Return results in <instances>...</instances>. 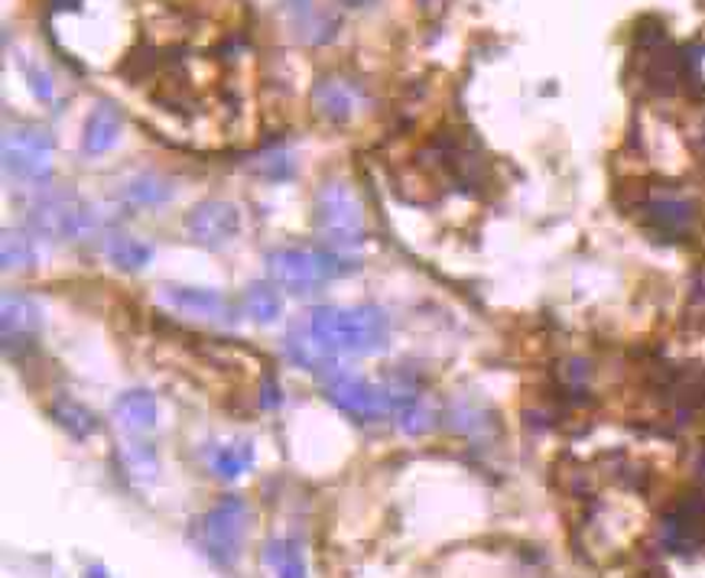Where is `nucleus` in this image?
Returning <instances> with one entry per match:
<instances>
[{"mask_svg": "<svg viewBox=\"0 0 705 578\" xmlns=\"http://www.w3.org/2000/svg\"><path fill=\"white\" fill-rule=\"evenodd\" d=\"M267 271L280 287L293 289V292H313L323 284L342 277L354 271V264L339 261L336 254L326 251H310V248H280L267 254Z\"/></svg>", "mask_w": 705, "mask_h": 578, "instance_id": "nucleus-4", "label": "nucleus"}, {"mask_svg": "<svg viewBox=\"0 0 705 578\" xmlns=\"http://www.w3.org/2000/svg\"><path fill=\"white\" fill-rule=\"evenodd\" d=\"M316 235L332 251H352L364 241V209L345 183H326L313 205Z\"/></svg>", "mask_w": 705, "mask_h": 578, "instance_id": "nucleus-3", "label": "nucleus"}, {"mask_svg": "<svg viewBox=\"0 0 705 578\" xmlns=\"http://www.w3.org/2000/svg\"><path fill=\"white\" fill-rule=\"evenodd\" d=\"M104 254H108V261L114 264V267H121V271H143L150 261H153V248L150 244H143V241H137V238H127V235H114V238H108L104 241Z\"/></svg>", "mask_w": 705, "mask_h": 578, "instance_id": "nucleus-18", "label": "nucleus"}, {"mask_svg": "<svg viewBox=\"0 0 705 578\" xmlns=\"http://www.w3.org/2000/svg\"><path fill=\"white\" fill-rule=\"evenodd\" d=\"M644 215H647V225L660 235H683L690 231L693 218H696V205L690 199H677V196H660V199H651L644 205Z\"/></svg>", "mask_w": 705, "mask_h": 578, "instance_id": "nucleus-13", "label": "nucleus"}, {"mask_svg": "<svg viewBox=\"0 0 705 578\" xmlns=\"http://www.w3.org/2000/svg\"><path fill=\"white\" fill-rule=\"evenodd\" d=\"M39 325H42V312L29 296H23V292L3 296V338H7V344L29 338L33 331H39Z\"/></svg>", "mask_w": 705, "mask_h": 578, "instance_id": "nucleus-15", "label": "nucleus"}, {"mask_svg": "<svg viewBox=\"0 0 705 578\" xmlns=\"http://www.w3.org/2000/svg\"><path fill=\"white\" fill-rule=\"evenodd\" d=\"M173 196H176V186L160 173H137L121 183V199L137 209H160L173 202Z\"/></svg>", "mask_w": 705, "mask_h": 578, "instance_id": "nucleus-14", "label": "nucleus"}, {"mask_svg": "<svg viewBox=\"0 0 705 578\" xmlns=\"http://www.w3.org/2000/svg\"><path fill=\"white\" fill-rule=\"evenodd\" d=\"M244 533H248V504L238 494L222 498L202 517V546H205L209 560L218 563L222 569H235L238 566L241 546H244Z\"/></svg>", "mask_w": 705, "mask_h": 578, "instance_id": "nucleus-5", "label": "nucleus"}, {"mask_svg": "<svg viewBox=\"0 0 705 578\" xmlns=\"http://www.w3.org/2000/svg\"><path fill=\"white\" fill-rule=\"evenodd\" d=\"M244 309L254 322L261 325H270L284 315V296L270 284H251L244 292Z\"/></svg>", "mask_w": 705, "mask_h": 578, "instance_id": "nucleus-20", "label": "nucleus"}, {"mask_svg": "<svg viewBox=\"0 0 705 578\" xmlns=\"http://www.w3.org/2000/svg\"><path fill=\"white\" fill-rule=\"evenodd\" d=\"M705 543V501H680L664 520V546L670 553H693Z\"/></svg>", "mask_w": 705, "mask_h": 578, "instance_id": "nucleus-9", "label": "nucleus"}, {"mask_svg": "<svg viewBox=\"0 0 705 578\" xmlns=\"http://www.w3.org/2000/svg\"><path fill=\"white\" fill-rule=\"evenodd\" d=\"M52 134L39 124H16L3 134V169L20 183H46L52 176Z\"/></svg>", "mask_w": 705, "mask_h": 578, "instance_id": "nucleus-6", "label": "nucleus"}, {"mask_svg": "<svg viewBox=\"0 0 705 578\" xmlns=\"http://www.w3.org/2000/svg\"><path fill=\"white\" fill-rule=\"evenodd\" d=\"M29 228L55 241H88L104 228V215L72 192H52L29 209Z\"/></svg>", "mask_w": 705, "mask_h": 578, "instance_id": "nucleus-2", "label": "nucleus"}, {"mask_svg": "<svg viewBox=\"0 0 705 578\" xmlns=\"http://www.w3.org/2000/svg\"><path fill=\"white\" fill-rule=\"evenodd\" d=\"M310 335L323 351L342 354H377L387 344L390 322L377 305H319L310 315Z\"/></svg>", "mask_w": 705, "mask_h": 578, "instance_id": "nucleus-1", "label": "nucleus"}, {"mask_svg": "<svg viewBox=\"0 0 705 578\" xmlns=\"http://www.w3.org/2000/svg\"><path fill=\"white\" fill-rule=\"evenodd\" d=\"M267 563L274 566L277 578H310L306 576V563L303 553L293 540H274L267 546Z\"/></svg>", "mask_w": 705, "mask_h": 578, "instance_id": "nucleus-21", "label": "nucleus"}, {"mask_svg": "<svg viewBox=\"0 0 705 578\" xmlns=\"http://www.w3.org/2000/svg\"><path fill=\"white\" fill-rule=\"evenodd\" d=\"M114 416L124 429L143 432L156 426V397L150 390H127L114 400Z\"/></svg>", "mask_w": 705, "mask_h": 578, "instance_id": "nucleus-16", "label": "nucleus"}, {"mask_svg": "<svg viewBox=\"0 0 705 578\" xmlns=\"http://www.w3.org/2000/svg\"><path fill=\"white\" fill-rule=\"evenodd\" d=\"M287 354L300 364V367H310V370H326L329 364L323 361V348L316 344V341H306L303 335H300V328H293L290 335H287Z\"/></svg>", "mask_w": 705, "mask_h": 578, "instance_id": "nucleus-23", "label": "nucleus"}, {"mask_svg": "<svg viewBox=\"0 0 705 578\" xmlns=\"http://www.w3.org/2000/svg\"><path fill=\"white\" fill-rule=\"evenodd\" d=\"M49 416H52L72 439H78V442H85L88 436L98 432V416H95L91 410H85L81 403H75V400H55V403L49 406Z\"/></svg>", "mask_w": 705, "mask_h": 578, "instance_id": "nucleus-17", "label": "nucleus"}, {"mask_svg": "<svg viewBox=\"0 0 705 578\" xmlns=\"http://www.w3.org/2000/svg\"><path fill=\"white\" fill-rule=\"evenodd\" d=\"M3 271H26L36 264V244L23 231H3Z\"/></svg>", "mask_w": 705, "mask_h": 578, "instance_id": "nucleus-22", "label": "nucleus"}, {"mask_svg": "<svg viewBox=\"0 0 705 578\" xmlns=\"http://www.w3.org/2000/svg\"><path fill=\"white\" fill-rule=\"evenodd\" d=\"M323 390L342 413H349L352 419H361V423H377L393 413V400L387 387H374L370 380L357 377L339 364H329L323 370Z\"/></svg>", "mask_w": 705, "mask_h": 578, "instance_id": "nucleus-7", "label": "nucleus"}, {"mask_svg": "<svg viewBox=\"0 0 705 578\" xmlns=\"http://www.w3.org/2000/svg\"><path fill=\"white\" fill-rule=\"evenodd\" d=\"M313 108L329 124H349L354 117L357 98L342 78H323L313 85Z\"/></svg>", "mask_w": 705, "mask_h": 578, "instance_id": "nucleus-12", "label": "nucleus"}, {"mask_svg": "<svg viewBox=\"0 0 705 578\" xmlns=\"http://www.w3.org/2000/svg\"><path fill=\"white\" fill-rule=\"evenodd\" d=\"M238 231H241V212L225 199H205L186 215V235L209 251L225 248Z\"/></svg>", "mask_w": 705, "mask_h": 578, "instance_id": "nucleus-8", "label": "nucleus"}, {"mask_svg": "<svg viewBox=\"0 0 705 578\" xmlns=\"http://www.w3.org/2000/svg\"><path fill=\"white\" fill-rule=\"evenodd\" d=\"M254 173L264 176V179H270V183H287V179H293V173H297V160H293L287 150H277V153L261 156L257 166H254Z\"/></svg>", "mask_w": 705, "mask_h": 578, "instance_id": "nucleus-24", "label": "nucleus"}, {"mask_svg": "<svg viewBox=\"0 0 705 578\" xmlns=\"http://www.w3.org/2000/svg\"><path fill=\"white\" fill-rule=\"evenodd\" d=\"M26 88H29V95H33L39 104H49V101H52V78L46 75V68L26 65Z\"/></svg>", "mask_w": 705, "mask_h": 578, "instance_id": "nucleus-25", "label": "nucleus"}, {"mask_svg": "<svg viewBox=\"0 0 705 578\" xmlns=\"http://www.w3.org/2000/svg\"><path fill=\"white\" fill-rule=\"evenodd\" d=\"M160 299L182 312V315H192V318H205V322H231L235 318V309L231 302L215 292V289H199V287H163Z\"/></svg>", "mask_w": 705, "mask_h": 578, "instance_id": "nucleus-10", "label": "nucleus"}, {"mask_svg": "<svg viewBox=\"0 0 705 578\" xmlns=\"http://www.w3.org/2000/svg\"><path fill=\"white\" fill-rule=\"evenodd\" d=\"M251 462H254L251 442H231V445H218L209 452V465L218 478H238L251 468Z\"/></svg>", "mask_w": 705, "mask_h": 578, "instance_id": "nucleus-19", "label": "nucleus"}, {"mask_svg": "<svg viewBox=\"0 0 705 578\" xmlns=\"http://www.w3.org/2000/svg\"><path fill=\"white\" fill-rule=\"evenodd\" d=\"M85 578H108V573H104L101 566H88V573H85Z\"/></svg>", "mask_w": 705, "mask_h": 578, "instance_id": "nucleus-26", "label": "nucleus"}, {"mask_svg": "<svg viewBox=\"0 0 705 578\" xmlns=\"http://www.w3.org/2000/svg\"><path fill=\"white\" fill-rule=\"evenodd\" d=\"M419 3H429V0H419Z\"/></svg>", "mask_w": 705, "mask_h": 578, "instance_id": "nucleus-27", "label": "nucleus"}, {"mask_svg": "<svg viewBox=\"0 0 705 578\" xmlns=\"http://www.w3.org/2000/svg\"><path fill=\"white\" fill-rule=\"evenodd\" d=\"M121 127H124V114L114 101H98L85 121L81 130V150L85 156H101L108 153L117 140H121Z\"/></svg>", "mask_w": 705, "mask_h": 578, "instance_id": "nucleus-11", "label": "nucleus"}]
</instances>
